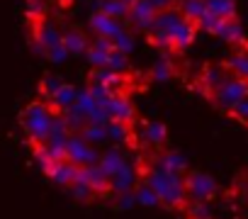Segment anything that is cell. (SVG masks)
I'll return each mask as SVG.
<instances>
[{"mask_svg":"<svg viewBox=\"0 0 248 219\" xmlns=\"http://www.w3.org/2000/svg\"><path fill=\"white\" fill-rule=\"evenodd\" d=\"M144 183L151 185V190L158 195V202L178 209L187 204V190H185V180L183 175L168 173V171H156V168H146L144 171Z\"/></svg>","mask_w":248,"mask_h":219,"instance_id":"1","label":"cell"},{"mask_svg":"<svg viewBox=\"0 0 248 219\" xmlns=\"http://www.w3.org/2000/svg\"><path fill=\"white\" fill-rule=\"evenodd\" d=\"M51 120H54V107L46 105V102H30L25 110H22V129L27 134V139L32 144H44L49 132H51Z\"/></svg>","mask_w":248,"mask_h":219,"instance_id":"2","label":"cell"},{"mask_svg":"<svg viewBox=\"0 0 248 219\" xmlns=\"http://www.w3.org/2000/svg\"><path fill=\"white\" fill-rule=\"evenodd\" d=\"M243 97H248V80H241V78H236L233 73L224 80L221 88H217L214 93H209V100H212L217 107L226 110V112H231V110H233Z\"/></svg>","mask_w":248,"mask_h":219,"instance_id":"3","label":"cell"},{"mask_svg":"<svg viewBox=\"0 0 248 219\" xmlns=\"http://www.w3.org/2000/svg\"><path fill=\"white\" fill-rule=\"evenodd\" d=\"M185 180V190H187V200H195V202H212L217 195H219V185L214 178H209L207 173L202 171H187L183 175Z\"/></svg>","mask_w":248,"mask_h":219,"instance_id":"4","label":"cell"},{"mask_svg":"<svg viewBox=\"0 0 248 219\" xmlns=\"http://www.w3.org/2000/svg\"><path fill=\"white\" fill-rule=\"evenodd\" d=\"M34 39L39 44V49L51 59V61H61L68 51L63 49V39H61V32L49 25V22H39L37 25V32H34Z\"/></svg>","mask_w":248,"mask_h":219,"instance_id":"5","label":"cell"},{"mask_svg":"<svg viewBox=\"0 0 248 219\" xmlns=\"http://www.w3.org/2000/svg\"><path fill=\"white\" fill-rule=\"evenodd\" d=\"M66 161L76 163L78 168H85V166H97L100 163V154L93 149L90 141H85L80 134H68V141H66Z\"/></svg>","mask_w":248,"mask_h":219,"instance_id":"6","label":"cell"},{"mask_svg":"<svg viewBox=\"0 0 248 219\" xmlns=\"http://www.w3.org/2000/svg\"><path fill=\"white\" fill-rule=\"evenodd\" d=\"M105 112H107V120L132 122L134 120V105L124 97L122 93H112L109 100H105Z\"/></svg>","mask_w":248,"mask_h":219,"instance_id":"7","label":"cell"},{"mask_svg":"<svg viewBox=\"0 0 248 219\" xmlns=\"http://www.w3.org/2000/svg\"><path fill=\"white\" fill-rule=\"evenodd\" d=\"M137 139L144 141L149 149H161L168 139L166 125H161V122H139L137 125Z\"/></svg>","mask_w":248,"mask_h":219,"instance_id":"8","label":"cell"},{"mask_svg":"<svg viewBox=\"0 0 248 219\" xmlns=\"http://www.w3.org/2000/svg\"><path fill=\"white\" fill-rule=\"evenodd\" d=\"M212 34L219 37V39H224L226 44H233V47H243L246 44L243 27H241V22L236 17H231V20H221L219 17V22H217V27H214Z\"/></svg>","mask_w":248,"mask_h":219,"instance_id":"9","label":"cell"},{"mask_svg":"<svg viewBox=\"0 0 248 219\" xmlns=\"http://www.w3.org/2000/svg\"><path fill=\"white\" fill-rule=\"evenodd\" d=\"M78 166L76 163H71V161H54L51 166H46L44 168V173L56 183V185H63V188H68V185H73L76 183V178H78Z\"/></svg>","mask_w":248,"mask_h":219,"instance_id":"10","label":"cell"},{"mask_svg":"<svg viewBox=\"0 0 248 219\" xmlns=\"http://www.w3.org/2000/svg\"><path fill=\"white\" fill-rule=\"evenodd\" d=\"M90 27H93V32L97 34V37H107V39H114L119 32H124L127 30V25H124L122 20H114V17H107L105 13H95V15H90Z\"/></svg>","mask_w":248,"mask_h":219,"instance_id":"11","label":"cell"},{"mask_svg":"<svg viewBox=\"0 0 248 219\" xmlns=\"http://www.w3.org/2000/svg\"><path fill=\"white\" fill-rule=\"evenodd\" d=\"M156 8L151 5V0H137V3L129 8V22L134 25V27H139V30H149L151 27V22H154V17H156Z\"/></svg>","mask_w":248,"mask_h":219,"instance_id":"12","label":"cell"},{"mask_svg":"<svg viewBox=\"0 0 248 219\" xmlns=\"http://www.w3.org/2000/svg\"><path fill=\"white\" fill-rule=\"evenodd\" d=\"M229 76H231V73H229L226 63H207L204 71H202V80H200V83L204 85V90H207V95H209V93H214L217 88H221Z\"/></svg>","mask_w":248,"mask_h":219,"instance_id":"13","label":"cell"},{"mask_svg":"<svg viewBox=\"0 0 248 219\" xmlns=\"http://www.w3.org/2000/svg\"><path fill=\"white\" fill-rule=\"evenodd\" d=\"M195 32H197V25L190 22V20H183V22L170 32V47H173L175 51H185L187 47H192Z\"/></svg>","mask_w":248,"mask_h":219,"instance_id":"14","label":"cell"},{"mask_svg":"<svg viewBox=\"0 0 248 219\" xmlns=\"http://www.w3.org/2000/svg\"><path fill=\"white\" fill-rule=\"evenodd\" d=\"M105 173H107V178L112 180L119 171H124L129 166V161L124 158V154L119 151V149H107L105 154H100V163H97Z\"/></svg>","mask_w":248,"mask_h":219,"instance_id":"15","label":"cell"},{"mask_svg":"<svg viewBox=\"0 0 248 219\" xmlns=\"http://www.w3.org/2000/svg\"><path fill=\"white\" fill-rule=\"evenodd\" d=\"M78 95H80V90H76L73 85H68V83H63V88L54 95V100H51V107L56 110V112H68V110H73L76 107V102H78Z\"/></svg>","mask_w":248,"mask_h":219,"instance_id":"16","label":"cell"},{"mask_svg":"<svg viewBox=\"0 0 248 219\" xmlns=\"http://www.w3.org/2000/svg\"><path fill=\"white\" fill-rule=\"evenodd\" d=\"M134 185H137V173H134V168H132V166H127L124 171H119V173L112 178V192H117V195L132 192V190H134Z\"/></svg>","mask_w":248,"mask_h":219,"instance_id":"17","label":"cell"},{"mask_svg":"<svg viewBox=\"0 0 248 219\" xmlns=\"http://www.w3.org/2000/svg\"><path fill=\"white\" fill-rule=\"evenodd\" d=\"M61 39H63V49H66L68 54H85L88 47H90V42H88L78 30H68V32H63Z\"/></svg>","mask_w":248,"mask_h":219,"instance_id":"18","label":"cell"},{"mask_svg":"<svg viewBox=\"0 0 248 219\" xmlns=\"http://www.w3.org/2000/svg\"><path fill=\"white\" fill-rule=\"evenodd\" d=\"M105 134H107V139H112L117 144H124V141H129V137H132V127H129V122L107 120L105 122Z\"/></svg>","mask_w":248,"mask_h":219,"instance_id":"19","label":"cell"},{"mask_svg":"<svg viewBox=\"0 0 248 219\" xmlns=\"http://www.w3.org/2000/svg\"><path fill=\"white\" fill-rule=\"evenodd\" d=\"M226 68H229V73H233L236 78L248 80V49L236 51V54L226 61Z\"/></svg>","mask_w":248,"mask_h":219,"instance_id":"20","label":"cell"},{"mask_svg":"<svg viewBox=\"0 0 248 219\" xmlns=\"http://www.w3.org/2000/svg\"><path fill=\"white\" fill-rule=\"evenodd\" d=\"M178 8H180V13L185 15V20H190V22L197 25V22L202 20V15L207 13V0H183Z\"/></svg>","mask_w":248,"mask_h":219,"instance_id":"21","label":"cell"},{"mask_svg":"<svg viewBox=\"0 0 248 219\" xmlns=\"http://www.w3.org/2000/svg\"><path fill=\"white\" fill-rule=\"evenodd\" d=\"M207 13L221 20H231L236 17V0H207Z\"/></svg>","mask_w":248,"mask_h":219,"instance_id":"22","label":"cell"},{"mask_svg":"<svg viewBox=\"0 0 248 219\" xmlns=\"http://www.w3.org/2000/svg\"><path fill=\"white\" fill-rule=\"evenodd\" d=\"M100 13L114 20H124L129 17V5H124L122 0H100Z\"/></svg>","mask_w":248,"mask_h":219,"instance_id":"23","label":"cell"},{"mask_svg":"<svg viewBox=\"0 0 248 219\" xmlns=\"http://www.w3.org/2000/svg\"><path fill=\"white\" fill-rule=\"evenodd\" d=\"M112 47H114V51H122V54H129L132 49H134V37H132V32L129 30H124V32H119L114 39H112Z\"/></svg>","mask_w":248,"mask_h":219,"instance_id":"24","label":"cell"},{"mask_svg":"<svg viewBox=\"0 0 248 219\" xmlns=\"http://www.w3.org/2000/svg\"><path fill=\"white\" fill-rule=\"evenodd\" d=\"M63 88V80L61 78H56V76H46L44 80H42V95H44V100H54V95L59 93Z\"/></svg>","mask_w":248,"mask_h":219,"instance_id":"25","label":"cell"},{"mask_svg":"<svg viewBox=\"0 0 248 219\" xmlns=\"http://www.w3.org/2000/svg\"><path fill=\"white\" fill-rule=\"evenodd\" d=\"M134 195H137V200H139L141 204H146V207H149V204H158V195L151 190L149 183H141V185L134 190Z\"/></svg>","mask_w":248,"mask_h":219,"instance_id":"26","label":"cell"},{"mask_svg":"<svg viewBox=\"0 0 248 219\" xmlns=\"http://www.w3.org/2000/svg\"><path fill=\"white\" fill-rule=\"evenodd\" d=\"M68 190H71V195H73V197H78V200H90V197H95L93 188H90L88 183L78 180V178H76V183H73V185H68Z\"/></svg>","mask_w":248,"mask_h":219,"instance_id":"27","label":"cell"},{"mask_svg":"<svg viewBox=\"0 0 248 219\" xmlns=\"http://www.w3.org/2000/svg\"><path fill=\"white\" fill-rule=\"evenodd\" d=\"M231 115H233L241 125H248V97H243V100L231 110Z\"/></svg>","mask_w":248,"mask_h":219,"instance_id":"28","label":"cell"},{"mask_svg":"<svg viewBox=\"0 0 248 219\" xmlns=\"http://www.w3.org/2000/svg\"><path fill=\"white\" fill-rule=\"evenodd\" d=\"M170 71H173V68H170L168 61H158L156 68H154V78H156V80H166V78L170 76Z\"/></svg>","mask_w":248,"mask_h":219,"instance_id":"29","label":"cell"},{"mask_svg":"<svg viewBox=\"0 0 248 219\" xmlns=\"http://www.w3.org/2000/svg\"><path fill=\"white\" fill-rule=\"evenodd\" d=\"M151 5L161 13V10H168V8H175V0H151Z\"/></svg>","mask_w":248,"mask_h":219,"instance_id":"30","label":"cell"},{"mask_svg":"<svg viewBox=\"0 0 248 219\" xmlns=\"http://www.w3.org/2000/svg\"><path fill=\"white\" fill-rule=\"evenodd\" d=\"M122 3H124V5H129V8H132V5L137 3V0H122Z\"/></svg>","mask_w":248,"mask_h":219,"instance_id":"31","label":"cell"}]
</instances>
